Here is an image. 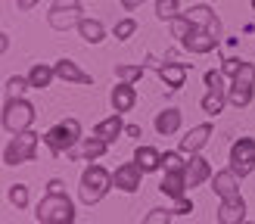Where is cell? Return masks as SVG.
<instances>
[{
  "label": "cell",
  "instance_id": "30",
  "mask_svg": "<svg viewBox=\"0 0 255 224\" xmlns=\"http://www.w3.org/2000/svg\"><path fill=\"white\" fill-rule=\"evenodd\" d=\"M190 31H193V22H190L187 16H174V19H171V34L177 37V41H184Z\"/></svg>",
  "mask_w": 255,
  "mask_h": 224
},
{
  "label": "cell",
  "instance_id": "34",
  "mask_svg": "<svg viewBox=\"0 0 255 224\" xmlns=\"http://www.w3.org/2000/svg\"><path fill=\"white\" fill-rule=\"evenodd\" d=\"M134 31H137V22H134V19H122V22L116 25V37H119V41H128Z\"/></svg>",
  "mask_w": 255,
  "mask_h": 224
},
{
  "label": "cell",
  "instance_id": "13",
  "mask_svg": "<svg viewBox=\"0 0 255 224\" xmlns=\"http://www.w3.org/2000/svg\"><path fill=\"white\" fill-rule=\"evenodd\" d=\"M240 221H246V199H243V196L221 199V209H218V224H240Z\"/></svg>",
  "mask_w": 255,
  "mask_h": 224
},
{
  "label": "cell",
  "instance_id": "40",
  "mask_svg": "<svg viewBox=\"0 0 255 224\" xmlns=\"http://www.w3.org/2000/svg\"><path fill=\"white\" fill-rule=\"evenodd\" d=\"M140 3H143V0H122V6H125V9H137Z\"/></svg>",
  "mask_w": 255,
  "mask_h": 224
},
{
  "label": "cell",
  "instance_id": "4",
  "mask_svg": "<svg viewBox=\"0 0 255 224\" xmlns=\"http://www.w3.org/2000/svg\"><path fill=\"white\" fill-rule=\"evenodd\" d=\"M34 121V106L22 97H12L3 103V131L9 134H25Z\"/></svg>",
  "mask_w": 255,
  "mask_h": 224
},
{
  "label": "cell",
  "instance_id": "33",
  "mask_svg": "<svg viewBox=\"0 0 255 224\" xmlns=\"http://www.w3.org/2000/svg\"><path fill=\"white\" fill-rule=\"evenodd\" d=\"M162 168L165 171H184L187 162L181 159V153H162Z\"/></svg>",
  "mask_w": 255,
  "mask_h": 224
},
{
  "label": "cell",
  "instance_id": "38",
  "mask_svg": "<svg viewBox=\"0 0 255 224\" xmlns=\"http://www.w3.org/2000/svg\"><path fill=\"white\" fill-rule=\"evenodd\" d=\"M37 3H41V0H16V6H19L22 12H28V9H34Z\"/></svg>",
  "mask_w": 255,
  "mask_h": 224
},
{
  "label": "cell",
  "instance_id": "3",
  "mask_svg": "<svg viewBox=\"0 0 255 224\" xmlns=\"http://www.w3.org/2000/svg\"><path fill=\"white\" fill-rule=\"evenodd\" d=\"M78 140H81V121L78 118H62L59 124H53V128L44 134V143L50 146V153H53V156L69 153Z\"/></svg>",
  "mask_w": 255,
  "mask_h": 224
},
{
  "label": "cell",
  "instance_id": "17",
  "mask_svg": "<svg viewBox=\"0 0 255 224\" xmlns=\"http://www.w3.org/2000/svg\"><path fill=\"white\" fill-rule=\"evenodd\" d=\"M159 190H162L165 196H171V199H181V196L187 193V168H184V171H165Z\"/></svg>",
  "mask_w": 255,
  "mask_h": 224
},
{
  "label": "cell",
  "instance_id": "19",
  "mask_svg": "<svg viewBox=\"0 0 255 224\" xmlns=\"http://www.w3.org/2000/svg\"><path fill=\"white\" fill-rule=\"evenodd\" d=\"M181 109H162L159 112V115H156V131L162 134V137H171V134H177V131H181Z\"/></svg>",
  "mask_w": 255,
  "mask_h": 224
},
{
  "label": "cell",
  "instance_id": "22",
  "mask_svg": "<svg viewBox=\"0 0 255 224\" xmlns=\"http://www.w3.org/2000/svg\"><path fill=\"white\" fill-rule=\"evenodd\" d=\"M134 162L143 171H159L162 168V153H159L156 146H137L134 149Z\"/></svg>",
  "mask_w": 255,
  "mask_h": 224
},
{
  "label": "cell",
  "instance_id": "1",
  "mask_svg": "<svg viewBox=\"0 0 255 224\" xmlns=\"http://www.w3.org/2000/svg\"><path fill=\"white\" fill-rule=\"evenodd\" d=\"M34 215L41 224H75V203L66 193H47Z\"/></svg>",
  "mask_w": 255,
  "mask_h": 224
},
{
  "label": "cell",
  "instance_id": "37",
  "mask_svg": "<svg viewBox=\"0 0 255 224\" xmlns=\"http://www.w3.org/2000/svg\"><path fill=\"white\" fill-rule=\"evenodd\" d=\"M47 193H66V184H62L59 178H53V181L47 184Z\"/></svg>",
  "mask_w": 255,
  "mask_h": 224
},
{
  "label": "cell",
  "instance_id": "21",
  "mask_svg": "<svg viewBox=\"0 0 255 224\" xmlns=\"http://www.w3.org/2000/svg\"><path fill=\"white\" fill-rule=\"evenodd\" d=\"M184 16L196 25V28H218V19H215V9L206 6V3H199V6H190Z\"/></svg>",
  "mask_w": 255,
  "mask_h": 224
},
{
  "label": "cell",
  "instance_id": "6",
  "mask_svg": "<svg viewBox=\"0 0 255 224\" xmlns=\"http://www.w3.org/2000/svg\"><path fill=\"white\" fill-rule=\"evenodd\" d=\"M206 87H209V94L202 97V112L215 118V115H218V112L224 109V103H227L224 72H215V69H209V72H206Z\"/></svg>",
  "mask_w": 255,
  "mask_h": 224
},
{
  "label": "cell",
  "instance_id": "28",
  "mask_svg": "<svg viewBox=\"0 0 255 224\" xmlns=\"http://www.w3.org/2000/svg\"><path fill=\"white\" fill-rule=\"evenodd\" d=\"M171 218H174V209H149L140 224H171Z\"/></svg>",
  "mask_w": 255,
  "mask_h": 224
},
{
  "label": "cell",
  "instance_id": "11",
  "mask_svg": "<svg viewBox=\"0 0 255 224\" xmlns=\"http://www.w3.org/2000/svg\"><path fill=\"white\" fill-rule=\"evenodd\" d=\"M209 137H212V124H209V121H206V124H196V128H190V131L181 137V153L196 156L199 149L209 143Z\"/></svg>",
  "mask_w": 255,
  "mask_h": 224
},
{
  "label": "cell",
  "instance_id": "5",
  "mask_svg": "<svg viewBox=\"0 0 255 224\" xmlns=\"http://www.w3.org/2000/svg\"><path fill=\"white\" fill-rule=\"evenodd\" d=\"M37 153V134L25 131V134H12V140L3 149V162L6 165H22V162H31Z\"/></svg>",
  "mask_w": 255,
  "mask_h": 224
},
{
  "label": "cell",
  "instance_id": "14",
  "mask_svg": "<svg viewBox=\"0 0 255 224\" xmlns=\"http://www.w3.org/2000/svg\"><path fill=\"white\" fill-rule=\"evenodd\" d=\"M112 109L119 112H131L134 109V103H137V91H134V84H128V81H122L119 87H112Z\"/></svg>",
  "mask_w": 255,
  "mask_h": 224
},
{
  "label": "cell",
  "instance_id": "24",
  "mask_svg": "<svg viewBox=\"0 0 255 224\" xmlns=\"http://www.w3.org/2000/svg\"><path fill=\"white\" fill-rule=\"evenodd\" d=\"M125 131V124H122V118H119V112H116V115H109V118H103V121H100L97 124V128H94V134L97 137H103V140H116V137Z\"/></svg>",
  "mask_w": 255,
  "mask_h": 224
},
{
  "label": "cell",
  "instance_id": "35",
  "mask_svg": "<svg viewBox=\"0 0 255 224\" xmlns=\"http://www.w3.org/2000/svg\"><path fill=\"white\" fill-rule=\"evenodd\" d=\"M240 69H243V59H237V56H227V59H224V66H221V72H224V75H231V78H234Z\"/></svg>",
  "mask_w": 255,
  "mask_h": 224
},
{
  "label": "cell",
  "instance_id": "31",
  "mask_svg": "<svg viewBox=\"0 0 255 224\" xmlns=\"http://www.w3.org/2000/svg\"><path fill=\"white\" fill-rule=\"evenodd\" d=\"M28 87H31V81H28V78H19V75H12V78L6 81V100L22 97V91H28Z\"/></svg>",
  "mask_w": 255,
  "mask_h": 224
},
{
  "label": "cell",
  "instance_id": "2",
  "mask_svg": "<svg viewBox=\"0 0 255 224\" xmlns=\"http://www.w3.org/2000/svg\"><path fill=\"white\" fill-rule=\"evenodd\" d=\"M109 187H112V174L103 165H91V168H84V174H81L78 199L84 206H97L100 199L109 193Z\"/></svg>",
  "mask_w": 255,
  "mask_h": 224
},
{
  "label": "cell",
  "instance_id": "12",
  "mask_svg": "<svg viewBox=\"0 0 255 224\" xmlns=\"http://www.w3.org/2000/svg\"><path fill=\"white\" fill-rule=\"evenodd\" d=\"M212 190L218 193L221 199H231V196H240V174L234 168H224L212 178Z\"/></svg>",
  "mask_w": 255,
  "mask_h": 224
},
{
  "label": "cell",
  "instance_id": "26",
  "mask_svg": "<svg viewBox=\"0 0 255 224\" xmlns=\"http://www.w3.org/2000/svg\"><path fill=\"white\" fill-rule=\"evenodd\" d=\"M106 149H109V140H103V137H87V140L81 143V159H91L97 162L100 156H106Z\"/></svg>",
  "mask_w": 255,
  "mask_h": 224
},
{
  "label": "cell",
  "instance_id": "16",
  "mask_svg": "<svg viewBox=\"0 0 255 224\" xmlns=\"http://www.w3.org/2000/svg\"><path fill=\"white\" fill-rule=\"evenodd\" d=\"M53 69H56V78L69 81V84H87V87L94 84V78H91V75H87V72H81V69L75 66L72 59H59Z\"/></svg>",
  "mask_w": 255,
  "mask_h": 224
},
{
  "label": "cell",
  "instance_id": "41",
  "mask_svg": "<svg viewBox=\"0 0 255 224\" xmlns=\"http://www.w3.org/2000/svg\"><path fill=\"white\" fill-rule=\"evenodd\" d=\"M240 224H252V221H240Z\"/></svg>",
  "mask_w": 255,
  "mask_h": 224
},
{
  "label": "cell",
  "instance_id": "25",
  "mask_svg": "<svg viewBox=\"0 0 255 224\" xmlns=\"http://www.w3.org/2000/svg\"><path fill=\"white\" fill-rule=\"evenodd\" d=\"M78 34L84 37L87 44H100V41L106 37V28H103L97 19H81V22H78Z\"/></svg>",
  "mask_w": 255,
  "mask_h": 224
},
{
  "label": "cell",
  "instance_id": "39",
  "mask_svg": "<svg viewBox=\"0 0 255 224\" xmlns=\"http://www.w3.org/2000/svg\"><path fill=\"white\" fill-rule=\"evenodd\" d=\"M125 134H131V137H143V131H140V124H125Z\"/></svg>",
  "mask_w": 255,
  "mask_h": 224
},
{
  "label": "cell",
  "instance_id": "15",
  "mask_svg": "<svg viewBox=\"0 0 255 224\" xmlns=\"http://www.w3.org/2000/svg\"><path fill=\"white\" fill-rule=\"evenodd\" d=\"M209 178H212L209 159H202L199 153L190 156V162H187V187H190V190H193V187H199L202 181H209Z\"/></svg>",
  "mask_w": 255,
  "mask_h": 224
},
{
  "label": "cell",
  "instance_id": "32",
  "mask_svg": "<svg viewBox=\"0 0 255 224\" xmlns=\"http://www.w3.org/2000/svg\"><path fill=\"white\" fill-rule=\"evenodd\" d=\"M9 203L16 209H25V206H28V187H25V184H12L9 187Z\"/></svg>",
  "mask_w": 255,
  "mask_h": 224
},
{
  "label": "cell",
  "instance_id": "42",
  "mask_svg": "<svg viewBox=\"0 0 255 224\" xmlns=\"http://www.w3.org/2000/svg\"><path fill=\"white\" fill-rule=\"evenodd\" d=\"M252 9H255V0H252Z\"/></svg>",
  "mask_w": 255,
  "mask_h": 224
},
{
  "label": "cell",
  "instance_id": "8",
  "mask_svg": "<svg viewBox=\"0 0 255 224\" xmlns=\"http://www.w3.org/2000/svg\"><path fill=\"white\" fill-rule=\"evenodd\" d=\"M231 168L240 178H249L252 174V168H255V140L252 137H240L231 146Z\"/></svg>",
  "mask_w": 255,
  "mask_h": 224
},
{
  "label": "cell",
  "instance_id": "27",
  "mask_svg": "<svg viewBox=\"0 0 255 224\" xmlns=\"http://www.w3.org/2000/svg\"><path fill=\"white\" fill-rule=\"evenodd\" d=\"M116 75H119V81H128V84H134V81H140L143 78V66H140V62H119L116 66Z\"/></svg>",
  "mask_w": 255,
  "mask_h": 224
},
{
  "label": "cell",
  "instance_id": "36",
  "mask_svg": "<svg viewBox=\"0 0 255 224\" xmlns=\"http://www.w3.org/2000/svg\"><path fill=\"white\" fill-rule=\"evenodd\" d=\"M190 212H193V199H187V196L174 199V215H190Z\"/></svg>",
  "mask_w": 255,
  "mask_h": 224
},
{
  "label": "cell",
  "instance_id": "9",
  "mask_svg": "<svg viewBox=\"0 0 255 224\" xmlns=\"http://www.w3.org/2000/svg\"><path fill=\"white\" fill-rule=\"evenodd\" d=\"M143 168L137 165V162H125V165L116 168V174H112V187H119V190L125 193H137L140 190V181H143Z\"/></svg>",
  "mask_w": 255,
  "mask_h": 224
},
{
  "label": "cell",
  "instance_id": "7",
  "mask_svg": "<svg viewBox=\"0 0 255 224\" xmlns=\"http://www.w3.org/2000/svg\"><path fill=\"white\" fill-rule=\"evenodd\" d=\"M84 16H81V3H78V0H56L53 9H50V28H56V31H69Z\"/></svg>",
  "mask_w": 255,
  "mask_h": 224
},
{
  "label": "cell",
  "instance_id": "23",
  "mask_svg": "<svg viewBox=\"0 0 255 224\" xmlns=\"http://www.w3.org/2000/svg\"><path fill=\"white\" fill-rule=\"evenodd\" d=\"M56 78V69L53 66H44V62H34L31 72H28V81L34 91H44V87H50V81Z\"/></svg>",
  "mask_w": 255,
  "mask_h": 224
},
{
  "label": "cell",
  "instance_id": "18",
  "mask_svg": "<svg viewBox=\"0 0 255 224\" xmlns=\"http://www.w3.org/2000/svg\"><path fill=\"white\" fill-rule=\"evenodd\" d=\"M156 72H159V78L165 81V87H171V91L184 87V81H187V66H184V62H165V66H159Z\"/></svg>",
  "mask_w": 255,
  "mask_h": 224
},
{
  "label": "cell",
  "instance_id": "20",
  "mask_svg": "<svg viewBox=\"0 0 255 224\" xmlns=\"http://www.w3.org/2000/svg\"><path fill=\"white\" fill-rule=\"evenodd\" d=\"M252 97H255V91H252V84H246V81L234 78V84L227 87V103L237 106V109H246L252 103Z\"/></svg>",
  "mask_w": 255,
  "mask_h": 224
},
{
  "label": "cell",
  "instance_id": "10",
  "mask_svg": "<svg viewBox=\"0 0 255 224\" xmlns=\"http://www.w3.org/2000/svg\"><path fill=\"white\" fill-rule=\"evenodd\" d=\"M181 44H184V50H190V53H209V50L218 47V37H215L212 28H196L193 25V31H190Z\"/></svg>",
  "mask_w": 255,
  "mask_h": 224
},
{
  "label": "cell",
  "instance_id": "29",
  "mask_svg": "<svg viewBox=\"0 0 255 224\" xmlns=\"http://www.w3.org/2000/svg\"><path fill=\"white\" fill-rule=\"evenodd\" d=\"M156 16L165 22V19H174V16H181V12H177V0H156Z\"/></svg>",
  "mask_w": 255,
  "mask_h": 224
}]
</instances>
